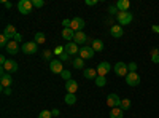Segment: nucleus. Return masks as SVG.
<instances>
[{
    "mask_svg": "<svg viewBox=\"0 0 159 118\" xmlns=\"http://www.w3.org/2000/svg\"><path fill=\"white\" fill-rule=\"evenodd\" d=\"M116 21L119 26H127L132 22V13L129 11H119L118 15H116Z\"/></svg>",
    "mask_w": 159,
    "mask_h": 118,
    "instance_id": "nucleus-1",
    "label": "nucleus"
},
{
    "mask_svg": "<svg viewBox=\"0 0 159 118\" xmlns=\"http://www.w3.org/2000/svg\"><path fill=\"white\" fill-rule=\"evenodd\" d=\"M32 8H34V2H30V0H19L18 2V10L21 15H29Z\"/></svg>",
    "mask_w": 159,
    "mask_h": 118,
    "instance_id": "nucleus-2",
    "label": "nucleus"
},
{
    "mask_svg": "<svg viewBox=\"0 0 159 118\" xmlns=\"http://www.w3.org/2000/svg\"><path fill=\"white\" fill-rule=\"evenodd\" d=\"M11 83H13L11 73L5 72V69L2 67V69H0V85H2V88H10Z\"/></svg>",
    "mask_w": 159,
    "mask_h": 118,
    "instance_id": "nucleus-3",
    "label": "nucleus"
},
{
    "mask_svg": "<svg viewBox=\"0 0 159 118\" xmlns=\"http://www.w3.org/2000/svg\"><path fill=\"white\" fill-rule=\"evenodd\" d=\"M84 26H86V22H84L83 18H73V19L70 21V29H72L73 32H81V31L84 29Z\"/></svg>",
    "mask_w": 159,
    "mask_h": 118,
    "instance_id": "nucleus-4",
    "label": "nucleus"
},
{
    "mask_svg": "<svg viewBox=\"0 0 159 118\" xmlns=\"http://www.w3.org/2000/svg\"><path fill=\"white\" fill-rule=\"evenodd\" d=\"M113 70H115V73L116 75H119V77H127V73H129V69H127V64H124V62H116L115 64V67H113Z\"/></svg>",
    "mask_w": 159,
    "mask_h": 118,
    "instance_id": "nucleus-5",
    "label": "nucleus"
},
{
    "mask_svg": "<svg viewBox=\"0 0 159 118\" xmlns=\"http://www.w3.org/2000/svg\"><path fill=\"white\" fill-rule=\"evenodd\" d=\"M107 106H108L110 109L119 107V106H121V99H119V96L115 94V93H110V94L107 96Z\"/></svg>",
    "mask_w": 159,
    "mask_h": 118,
    "instance_id": "nucleus-6",
    "label": "nucleus"
},
{
    "mask_svg": "<svg viewBox=\"0 0 159 118\" xmlns=\"http://www.w3.org/2000/svg\"><path fill=\"white\" fill-rule=\"evenodd\" d=\"M37 50H38V45L35 42H24L22 43V53L24 54H34V53H37Z\"/></svg>",
    "mask_w": 159,
    "mask_h": 118,
    "instance_id": "nucleus-7",
    "label": "nucleus"
},
{
    "mask_svg": "<svg viewBox=\"0 0 159 118\" xmlns=\"http://www.w3.org/2000/svg\"><path fill=\"white\" fill-rule=\"evenodd\" d=\"M126 83L129 86H139L140 85V77L137 72H129L127 77H126Z\"/></svg>",
    "mask_w": 159,
    "mask_h": 118,
    "instance_id": "nucleus-8",
    "label": "nucleus"
},
{
    "mask_svg": "<svg viewBox=\"0 0 159 118\" xmlns=\"http://www.w3.org/2000/svg\"><path fill=\"white\" fill-rule=\"evenodd\" d=\"M94 53H96V51L94 50H92V46H88V45H84L83 48H80V58H81V59H91L92 56H94Z\"/></svg>",
    "mask_w": 159,
    "mask_h": 118,
    "instance_id": "nucleus-9",
    "label": "nucleus"
},
{
    "mask_svg": "<svg viewBox=\"0 0 159 118\" xmlns=\"http://www.w3.org/2000/svg\"><path fill=\"white\" fill-rule=\"evenodd\" d=\"M49 70H51L52 73H62V72H64V65H62L61 59H52V61L49 62Z\"/></svg>",
    "mask_w": 159,
    "mask_h": 118,
    "instance_id": "nucleus-10",
    "label": "nucleus"
},
{
    "mask_svg": "<svg viewBox=\"0 0 159 118\" xmlns=\"http://www.w3.org/2000/svg\"><path fill=\"white\" fill-rule=\"evenodd\" d=\"M96 70H97V73H99L100 77H105V75L111 70V64L107 62V61H103V62H100L97 67H96Z\"/></svg>",
    "mask_w": 159,
    "mask_h": 118,
    "instance_id": "nucleus-11",
    "label": "nucleus"
},
{
    "mask_svg": "<svg viewBox=\"0 0 159 118\" xmlns=\"http://www.w3.org/2000/svg\"><path fill=\"white\" fill-rule=\"evenodd\" d=\"M64 48H65V53H67V54H70V56L80 54V48H78V45H76L75 42H69V43L65 45Z\"/></svg>",
    "mask_w": 159,
    "mask_h": 118,
    "instance_id": "nucleus-12",
    "label": "nucleus"
},
{
    "mask_svg": "<svg viewBox=\"0 0 159 118\" xmlns=\"http://www.w3.org/2000/svg\"><path fill=\"white\" fill-rule=\"evenodd\" d=\"M2 67H3L5 72H8V73H15V72H18V62L13 61V59H8V61L5 62V65H2Z\"/></svg>",
    "mask_w": 159,
    "mask_h": 118,
    "instance_id": "nucleus-13",
    "label": "nucleus"
},
{
    "mask_svg": "<svg viewBox=\"0 0 159 118\" xmlns=\"http://www.w3.org/2000/svg\"><path fill=\"white\" fill-rule=\"evenodd\" d=\"M110 34H111V37H115V38H121L123 35H124V29H123V26H111L110 27Z\"/></svg>",
    "mask_w": 159,
    "mask_h": 118,
    "instance_id": "nucleus-14",
    "label": "nucleus"
},
{
    "mask_svg": "<svg viewBox=\"0 0 159 118\" xmlns=\"http://www.w3.org/2000/svg\"><path fill=\"white\" fill-rule=\"evenodd\" d=\"M89 40V38L86 37V34L81 31V32H75V37H73V42L76 43V45H84L86 42Z\"/></svg>",
    "mask_w": 159,
    "mask_h": 118,
    "instance_id": "nucleus-15",
    "label": "nucleus"
},
{
    "mask_svg": "<svg viewBox=\"0 0 159 118\" xmlns=\"http://www.w3.org/2000/svg\"><path fill=\"white\" fill-rule=\"evenodd\" d=\"M5 51H7V53H10V54H16L18 51H19V43L15 42V40H10V43L7 45Z\"/></svg>",
    "mask_w": 159,
    "mask_h": 118,
    "instance_id": "nucleus-16",
    "label": "nucleus"
},
{
    "mask_svg": "<svg viewBox=\"0 0 159 118\" xmlns=\"http://www.w3.org/2000/svg\"><path fill=\"white\" fill-rule=\"evenodd\" d=\"M65 89H67V93L75 94V93H76V89H78V83H76V80H69V82H65Z\"/></svg>",
    "mask_w": 159,
    "mask_h": 118,
    "instance_id": "nucleus-17",
    "label": "nucleus"
},
{
    "mask_svg": "<svg viewBox=\"0 0 159 118\" xmlns=\"http://www.w3.org/2000/svg\"><path fill=\"white\" fill-rule=\"evenodd\" d=\"M118 11H129V7H130V2L129 0H118V2L115 3Z\"/></svg>",
    "mask_w": 159,
    "mask_h": 118,
    "instance_id": "nucleus-18",
    "label": "nucleus"
},
{
    "mask_svg": "<svg viewBox=\"0 0 159 118\" xmlns=\"http://www.w3.org/2000/svg\"><path fill=\"white\" fill-rule=\"evenodd\" d=\"M3 35L7 37V38H15V35H16V29H15V26H11V24H8L7 27L3 29Z\"/></svg>",
    "mask_w": 159,
    "mask_h": 118,
    "instance_id": "nucleus-19",
    "label": "nucleus"
},
{
    "mask_svg": "<svg viewBox=\"0 0 159 118\" xmlns=\"http://www.w3.org/2000/svg\"><path fill=\"white\" fill-rule=\"evenodd\" d=\"M84 77L88 78V80H96V78L99 77L97 70L96 69H92V67H86L84 69Z\"/></svg>",
    "mask_w": 159,
    "mask_h": 118,
    "instance_id": "nucleus-20",
    "label": "nucleus"
},
{
    "mask_svg": "<svg viewBox=\"0 0 159 118\" xmlns=\"http://www.w3.org/2000/svg\"><path fill=\"white\" fill-rule=\"evenodd\" d=\"M110 118H124V110L121 107H115L110 110Z\"/></svg>",
    "mask_w": 159,
    "mask_h": 118,
    "instance_id": "nucleus-21",
    "label": "nucleus"
},
{
    "mask_svg": "<svg viewBox=\"0 0 159 118\" xmlns=\"http://www.w3.org/2000/svg\"><path fill=\"white\" fill-rule=\"evenodd\" d=\"M75 37V32L70 29V27H65V29H62V38H65V40H72V38Z\"/></svg>",
    "mask_w": 159,
    "mask_h": 118,
    "instance_id": "nucleus-22",
    "label": "nucleus"
},
{
    "mask_svg": "<svg viewBox=\"0 0 159 118\" xmlns=\"http://www.w3.org/2000/svg\"><path fill=\"white\" fill-rule=\"evenodd\" d=\"M72 65H73V69H83V67H84V59H81V58H73V59H72Z\"/></svg>",
    "mask_w": 159,
    "mask_h": 118,
    "instance_id": "nucleus-23",
    "label": "nucleus"
},
{
    "mask_svg": "<svg viewBox=\"0 0 159 118\" xmlns=\"http://www.w3.org/2000/svg\"><path fill=\"white\" fill-rule=\"evenodd\" d=\"M91 46L94 51H102L103 50V42L102 40H92L91 42Z\"/></svg>",
    "mask_w": 159,
    "mask_h": 118,
    "instance_id": "nucleus-24",
    "label": "nucleus"
},
{
    "mask_svg": "<svg viewBox=\"0 0 159 118\" xmlns=\"http://www.w3.org/2000/svg\"><path fill=\"white\" fill-rule=\"evenodd\" d=\"M37 45H42V43H45L46 42V37H45V34L43 32H37L35 34V40H34Z\"/></svg>",
    "mask_w": 159,
    "mask_h": 118,
    "instance_id": "nucleus-25",
    "label": "nucleus"
},
{
    "mask_svg": "<svg viewBox=\"0 0 159 118\" xmlns=\"http://www.w3.org/2000/svg\"><path fill=\"white\" fill-rule=\"evenodd\" d=\"M64 101H65V104H67V106H73V104L76 102V96L67 93V94H65V97H64Z\"/></svg>",
    "mask_w": 159,
    "mask_h": 118,
    "instance_id": "nucleus-26",
    "label": "nucleus"
},
{
    "mask_svg": "<svg viewBox=\"0 0 159 118\" xmlns=\"http://www.w3.org/2000/svg\"><path fill=\"white\" fill-rule=\"evenodd\" d=\"M151 61H153L154 64H159V50H157V48L151 50Z\"/></svg>",
    "mask_w": 159,
    "mask_h": 118,
    "instance_id": "nucleus-27",
    "label": "nucleus"
},
{
    "mask_svg": "<svg viewBox=\"0 0 159 118\" xmlns=\"http://www.w3.org/2000/svg\"><path fill=\"white\" fill-rule=\"evenodd\" d=\"M94 82H96V85H97L99 88H102V86H105V85H107V78H105V77H100V75H99V77L96 78Z\"/></svg>",
    "mask_w": 159,
    "mask_h": 118,
    "instance_id": "nucleus-28",
    "label": "nucleus"
},
{
    "mask_svg": "<svg viewBox=\"0 0 159 118\" xmlns=\"http://www.w3.org/2000/svg\"><path fill=\"white\" fill-rule=\"evenodd\" d=\"M8 43H10V38H7V37L2 34V35H0V46H2V48H7Z\"/></svg>",
    "mask_w": 159,
    "mask_h": 118,
    "instance_id": "nucleus-29",
    "label": "nucleus"
},
{
    "mask_svg": "<svg viewBox=\"0 0 159 118\" xmlns=\"http://www.w3.org/2000/svg\"><path fill=\"white\" fill-rule=\"evenodd\" d=\"M38 118H52V113L49 110H42L38 113Z\"/></svg>",
    "mask_w": 159,
    "mask_h": 118,
    "instance_id": "nucleus-30",
    "label": "nucleus"
},
{
    "mask_svg": "<svg viewBox=\"0 0 159 118\" xmlns=\"http://www.w3.org/2000/svg\"><path fill=\"white\" fill-rule=\"evenodd\" d=\"M119 107H121L123 110H127L130 107V101L129 99H121V106H119Z\"/></svg>",
    "mask_w": 159,
    "mask_h": 118,
    "instance_id": "nucleus-31",
    "label": "nucleus"
},
{
    "mask_svg": "<svg viewBox=\"0 0 159 118\" xmlns=\"http://www.w3.org/2000/svg\"><path fill=\"white\" fill-rule=\"evenodd\" d=\"M61 77L64 78V80H65V82H69V80H72V78H70V77H72V73H70V70H64V72L61 73Z\"/></svg>",
    "mask_w": 159,
    "mask_h": 118,
    "instance_id": "nucleus-32",
    "label": "nucleus"
},
{
    "mask_svg": "<svg viewBox=\"0 0 159 118\" xmlns=\"http://www.w3.org/2000/svg\"><path fill=\"white\" fill-rule=\"evenodd\" d=\"M52 53H54L56 56H61L62 53H65V48H64V46H56V48H54V51H52Z\"/></svg>",
    "mask_w": 159,
    "mask_h": 118,
    "instance_id": "nucleus-33",
    "label": "nucleus"
},
{
    "mask_svg": "<svg viewBox=\"0 0 159 118\" xmlns=\"http://www.w3.org/2000/svg\"><path fill=\"white\" fill-rule=\"evenodd\" d=\"M127 69H129V72H137V62H129Z\"/></svg>",
    "mask_w": 159,
    "mask_h": 118,
    "instance_id": "nucleus-34",
    "label": "nucleus"
},
{
    "mask_svg": "<svg viewBox=\"0 0 159 118\" xmlns=\"http://www.w3.org/2000/svg\"><path fill=\"white\" fill-rule=\"evenodd\" d=\"M59 59H61V62H67V61H70V54H67V53H62V54L59 56Z\"/></svg>",
    "mask_w": 159,
    "mask_h": 118,
    "instance_id": "nucleus-35",
    "label": "nucleus"
},
{
    "mask_svg": "<svg viewBox=\"0 0 159 118\" xmlns=\"http://www.w3.org/2000/svg\"><path fill=\"white\" fill-rule=\"evenodd\" d=\"M108 13H110V15H118V8H116V5H110L108 7Z\"/></svg>",
    "mask_w": 159,
    "mask_h": 118,
    "instance_id": "nucleus-36",
    "label": "nucleus"
},
{
    "mask_svg": "<svg viewBox=\"0 0 159 118\" xmlns=\"http://www.w3.org/2000/svg\"><path fill=\"white\" fill-rule=\"evenodd\" d=\"M52 51H49V50H46V51H43V59H51L52 58Z\"/></svg>",
    "mask_w": 159,
    "mask_h": 118,
    "instance_id": "nucleus-37",
    "label": "nucleus"
},
{
    "mask_svg": "<svg viewBox=\"0 0 159 118\" xmlns=\"http://www.w3.org/2000/svg\"><path fill=\"white\" fill-rule=\"evenodd\" d=\"M43 5H45L43 0H34V7H35V8H42Z\"/></svg>",
    "mask_w": 159,
    "mask_h": 118,
    "instance_id": "nucleus-38",
    "label": "nucleus"
},
{
    "mask_svg": "<svg viewBox=\"0 0 159 118\" xmlns=\"http://www.w3.org/2000/svg\"><path fill=\"white\" fill-rule=\"evenodd\" d=\"M15 42H18V43H21L22 42V35L19 34V32H16V35H15V38H13Z\"/></svg>",
    "mask_w": 159,
    "mask_h": 118,
    "instance_id": "nucleus-39",
    "label": "nucleus"
},
{
    "mask_svg": "<svg viewBox=\"0 0 159 118\" xmlns=\"http://www.w3.org/2000/svg\"><path fill=\"white\" fill-rule=\"evenodd\" d=\"M99 2H97V0H86V5L88 7H94V5H97Z\"/></svg>",
    "mask_w": 159,
    "mask_h": 118,
    "instance_id": "nucleus-40",
    "label": "nucleus"
},
{
    "mask_svg": "<svg viewBox=\"0 0 159 118\" xmlns=\"http://www.w3.org/2000/svg\"><path fill=\"white\" fill-rule=\"evenodd\" d=\"M70 21H72V19H64V21H62L64 29H65V27H70Z\"/></svg>",
    "mask_w": 159,
    "mask_h": 118,
    "instance_id": "nucleus-41",
    "label": "nucleus"
},
{
    "mask_svg": "<svg viewBox=\"0 0 159 118\" xmlns=\"http://www.w3.org/2000/svg\"><path fill=\"white\" fill-rule=\"evenodd\" d=\"M8 59L5 58V54H0V64H2V65H5V62H7Z\"/></svg>",
    "mask_w": 159,
    "mask_h": 118,
    "instance_id": "nucleus-42",
    "label": "nucleus"
},
{
    "mask_svg": "<svg viewBox=\"0 0 159 118\" xmlns=\"http://www.w3.org/2000/svg\"><path fill=\"white\" fill-rule=\"evenodd\" d=\"M2 93L7 94V96H10V94H11V89H10V88H2Z\"/></svg>",
    "mask_w": 159,
    "mask_h": 118,
    "instance_id": "nucleus-43",
    "label": "nucleus"
},
{
    "mask_svg": "<svg viewBox=\"0 0 159 118\" xmlns=\"http://www.w3.org/2000/svg\"><path fill=\"white\" fill-rule=\"evenodd\" d=\"M2 3H3V7H5V8H10V10H11V7H13V3H11V2H5V0H3Z\"/></svg>",
    "mask_w": 159,
    "mask_h": 118,
    "instance_id": "nucleus-44",
    "label": "nucleus"
},
{
    "mask_svg": "<svg viewBox=\"0 0 159 118\" xmlns=\"http://www.w3.org/2000/svg\"><path fill=\"white\" fill-rule=\"evenodd\" d=\"M51 113H52V116H59V113H61V112H59L57 109H52V110H51Z\"/></svg>",
    "mask_w": 159,
    "mask_h": 118,
    "instance_id": "nucleus-45",
    "label": "nucleus"
},
{
    "mask_svg": "<svg viewBox=\"0 0 159 118\" xmlns=\"http://www.w3.org/2000/svg\"><path fill=\"white\" fill-rule=\"evenodd\" d=\"M151 29H153V32H154V34H159V26H153Z\"/></svg>",
    "mask_w": 159,
    "mask_h": 118,
    "instance_id": "nucleus-46",
    "label": "nucleus"
},
{
    "mask_svg": "<svg viewBox=\"0 0 159 118\" xmlns=\"http://www.w3.org/2000/svg\"><path fill=\"white\" fill-rule=\"evenodd\" d=\"M157 50H159V48H157Z\"/></svg>",
    "mask_w": 159,
    "mask_h": 118,
    "instance_id": "nucleus-47",
    "label": "nucleus"
}]
</instances>
